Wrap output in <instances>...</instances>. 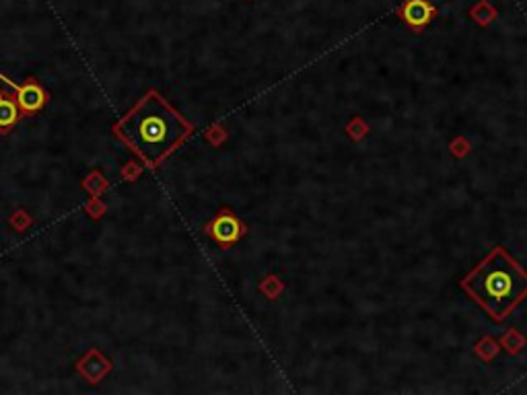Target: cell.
<instances>
[{"instance_id":"cell-7","label":"cell","mask_w":527,"mask_h":395,"mask_svg":"<svg viewBox=\"0 0 527 395\" xmlns=\"http://www.w3.org/2000/svg\"><path fill=\"white\" fill-rule=\"evenodd\" d=\"M19 120V110L14 97L0 95V130H8Z\"/></svg>"},{"instance_id":"cell-4","label":"cell","mask_w":527,"mask_h":395,"mask_svg":"<svg viewBox=\"0 0 527 395\" xmlns=\"http://www.w3.org/2000/svg\"><path fill=\"white\" fill-rule=\"evenodd\" d=\"M397 14L414 33H420L432 23L437 6L430 0H404V4L397 8Z\"/></svg>"},{"instance_id":"cell-1","label":"cell","mask_w":527,"mask_h":395,"mask_svg":"<svg viewBox=\"0 0 527 395\" xmlns=\"http://www.w3.org/2000/svg\"><path fill=\"white\" fill-rule=\"evenodd\" d=\"M192 130L194 126L157 91H148L114 126L116 136L150 167L169 156Z\"/></svg>"},{"instance_id":"cell-5","label":"cell","mask_w":527,"mask_h":395,"mask_svg":"<svg viewBox=\"0 0 527 395\" xmlns=\"http://www.w3.org/2000/svg\"><path fill=\"white\" fill-rule=\"evenodd\" d=\"M12 93H14L17 105L23 112H37V110H41L43 103H46V97H48L46 91L41 89V85L35 83V81H27L21 87H12Z\"/></svg>"},{"instance_id":"cell-3","label":"cell","mask_w":527,"mask_h":395,"mask_svg":"<svg viewBox=\"0 0 527 395\" xmlns=\"http://www.w3.org/2000/svg\"><path fill=\"white\" fill-rule=\"evenodd\" d=\"M206 233L221 245V247H229L233 243H237L246 233H248V227L243 225V221H239V216L229 210V208H223L215 221L206 227Z\"/></svg>"},{"instance_id":"cell-2","label":"cell","mask_w":527,"mask_h":395,"mask_svg":"<svg viewBox=\"0 0 527 395\" xmlns=\"http://www.w3.org/2000/svg\"><path fill=\"white\" fill-rule=\"evenodd\" d=\"M459 286L495 321H503L527 296V272L505 247H495L461 278Z\"/></svg>"},{"instance_id":"cell-6","label":"cell","mask_w":527,"mask_h":395,"mask_svg":"<svg viewBox=\"0 0 527 395\" xmlns=\"http://www.w3.org/2000/svg\"><path fill=\"white\" fill-rule=\"evenodd\" d=\"M110 361H106L97 350H91L89 354H87V358L85 361H81V365H79V371L91 381V383H97L108 371H110Z\"/></svg>"}]
</instances>
